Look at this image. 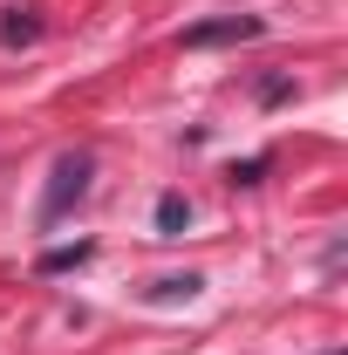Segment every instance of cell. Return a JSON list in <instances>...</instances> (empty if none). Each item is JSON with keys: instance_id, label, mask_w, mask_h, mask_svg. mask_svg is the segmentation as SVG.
Instances as JSON below:
<instances>
[{"instance_id": "5b68a950", "label": "cell", "mask_w": 348, "mask_h": 355, "mask_svg": "<svg viewBox=\"0 0 348 355\" xmlns=\"http://www.w3.org/2000/svg\"><path fill=\"white\" fill-rule=\"evenodd\" d=\"M198 287H205L198 273H171V280H157V294H150V301H191Z\"/></svg>"}, {"instance_id": "8992f818", "label": "cell", "mask_w": 348, "mask_h": 355, "mask_svg": "<svg viewBox=\"0 0 348 355\" xmlns=\"http://www.w3.org/2000/svg\"><path fill=\"white\" fill-rule=\"evenodd\" d=\"M42 35V21L35 14H14V21H0V42H35Z\"/></svg>"}, {"instance_id": "6da1fadb", "label": "cell", "mask_w": 348, "mask_h": 355, "mask_svg": "<svg viewBox=\"0 0 348 355\" xmlns=\"http://www.w3.org/2000/svg\"><path fill=\"white\" fill-rule=\"evenodd\" d=\"M89 178H96V157L89 150H62L55 157V171H48V191H42V225H55L76 198L89 191Z\"/></svg>"}, {"instance_id": "277c9868", "label": "cell", "mask_w": 348, "mask_h": 355, "mask_svg": "<svg viewBox=\"0 0 348 355\" xmlns=\"http://www.w3.org/2000/svg\"><path fill=\"white\" fill-rule=\"evenodd\" d=\"M96 246L89 239H76V246H55V253H42V273H69V266H82Z\"/></svg>"}, {"instance_id": "3957f363", "label": "cell", "mask_w": 348, "mask_h": 355, "mask_svg": "<svg viewBox=\"0 0 348 355\" xmlns=\"http://www.w3.org/2000/svg\"><path fill=\"white\" fill-rule=\"evenodd\" d=\"M184 225H191V205H184L177 191H164V198H157V239H177Z\"/></svg>"}, {"instance_id": "7a4b0ae2", "label": "cell", "mask_w": 348, "mask_h": 355, "mask_svg": "<svg viewBox=\"0 0 348 355\" xmlns=\"http://www.w3.org/2000/svg\"><path fill=\"white\" fill-rule=\"evenodd\" d=\"M266 21L260 14H225V21H198L184 28V48H225V42H260Z\"/></svg>"}]
</instances>
